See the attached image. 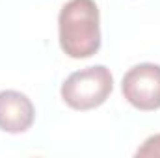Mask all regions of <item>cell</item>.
Here are the masks:
<instances>
[{
	"instance_id": "1",
	"label": "cell",
	"mask_w": 160,
	"mask_h": 158,
	"mask_svg": "<svg viewBox=\"0 0 160 158\" xmlns=\"http://www.w3.org/2000/svg\"><path fill=\"white\" fill-rule=\"evenodd\" d=\"M60 47L75 60L93 56L101 47V17L93 0H69L58 17Z\"/></svg>"
},
{
	"instance_id": "2",
	"label": "cell",
	"mask_w": 160,
	"mask_h": 158,
	"mask_svg": "<svg viewBox=\"0 0 160 158\" xmlns=\"http://www.w3.org/2000/svg\"><path fill=\"white\" fill-rule=\"evenodd\" d=\"M114 78L104 65H93L73 73L62 84V99L73 110H93L112 93Z\"/></svg>"
},
{
	"instance_id": "3",
	"label": "cell",
	"mask_w": 160,
	"mask_h": 158,
	"mask_svg": "<svg viewBox=\"0 0 160 158\" xmlns=\"http://www.w3.org/2000/svg\"><path fill=\"white\" fill-rule=\"evenodd\" d=\"M125 99L142 112L160 108V65L140 63L125 73L121 80Z\"/></svg>"
},
{
	"instance_id": "4",
	"label": "cell",
	"mask_w": 160,
	"mask_h": 158,
	"mask_svg": "<svg viewBox=\"0 0 160 158\" xmlns=\"http://www.w3.org/2000/svg\"><path fill=\"white\" fill-rule=\"evenodd\" d=\"M36 117V108L32 101L13 89L0 91V128L9 134L26 132Z\"/></svg>"
},
{
	"instance_id": "5",
	"label": "cell",
	"mask_w": 160,
	"mask_h": 158,
	"mask_svg": "<svg viewBox=\"0 0 160 158\" xmlns=\"http://www.w3.org/2000/svg\"><path fill=\"white\" fill-rule=\"evenodd\" d=\"M136 156H149V158H160V134H155L145 140V143L136 151Z\"/></svg>"
}]
</instances>
